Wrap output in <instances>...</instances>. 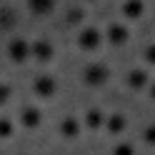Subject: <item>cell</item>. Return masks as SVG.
Returning a JSON list of instances; mask_svg holds the SVG:
<instances>
[{"label":"cell","instance_id":"obj_12","mask_svg":"<svg viewBox=\"0 0 155 155\" xmlns=\"http://www.w3.org/2000/svg\"><path fill=\"white\" fill-rule=\"evenodd\" d=\"M18 25V13L10 5H0V33H10Z\"/></svg>","mask_w":155,"mask_h":155},{"label":"cell","instance_id":"obj_8","mask_svg":"<svg viewBox=\"0 0 155 155\" xmlns=\"http://www.w3.org/2000/svg\"><path fill=\"white\" fill-rule=\"evenodd\" d=\"M58 135L63 140H80L83 135V125H80V118L78 115H63L60 123H58Z\"/></svg>","mask_w":155,"mask_h":155},{"label":"cell","instance_id":"obj_1","mask_svg":"<svg viewBox=\"0 0 155 155\" xmlns=\"http://www.w3.org/2000/svg\"><path fill=\"white\" fill-rule=\"evenodd\" d=\"M110 78H113V70H110V65L103 63V60H90V63H85L83 70H80V80H83L85 88H90V90L105 88V85L110 83Z\"/></svg>","mask_w":155,"mask_h":155},{"label":"cell","instance_id":"obj_18","mask_svg":"<svg viewBox=\"0 0 155 155\" xmlns=\"http://www.w3.org/2000/svg\"><path fill=\"white\" fill-rule=\"evenodd\" d=\"M85 3H95V0H85Z\"/></svg>","mask_w":155,"mask_h":155},{"label":"cell","instance_id":"obj_13","mask_svg":"<svg viewBox=\"0 0 155 155\" xmlns=\"http://www.w3.org/2000/svg\"><path fill=\"white\" fill-rule=\"evenodd\" d=\"M65 23L70 25V28H80L85 23V10L80 5H73V8H68L65 10Z\"/></svg>","mask_w":155,"mask_h":155},{"label":"cell","instance_id":"obj_14","mask_svg":"<svg viewBox=\"0 0 155 155\" xmlns=\"http://www.w3.org/2000/svg\"><path fill=\"white\" fill-rule=\"evenodd\" d=\"M15 130H18V125L10 115H0V140H10Z\"/></svg>","mask_w":155,"mask_h":155},{"label":"cell","instance_id":"obj_9","mask_svg":"<svg viewBox=\"0 0 155 155\" xmlns=\"http://www.w3.org/2000/svg\"><path fill=\"white\" fill-rule=\"evenodd\" d=\"M150 83V70L148 68H130L125 73V88L133 90V93H145Z\"/></svg>","mask_w":155,"mask_h":155},{"label":"cell","instance_id":"obj_16","mask_svg":"<svg viewBox=\"0 0 155 155\" xmlns=\"http://www.w3.org/2000/svg\"><path fill=\"white\" fill-rule=\"evenodd\" d=\"M143 60L148 63L150 68H155V43H148V45H145V50H143Z\"/></svg>","mask_w":155,"mask_h":155},{"label":"cell","instance_id":"obj_10","mask_svg":"<svg viewBox=\"0 0 155 155\" xmlns=\"http://www.w3.org/2000/svg\"><path fill=\"white\" fill-rule=\"evenodd\" d=\"M25 8H28V13L35 15V18H48V15L55 13L58 0H25Z\"/></svg>","mask_w":155,"mask_h":155},{"label":"cell","instance_id":"obj_11","mask_svg":"<svg viewBox=\"0 0 155 155\" xmlns=\"http://www.w3.org/2000/svg\"><path fill=\"white\" fill-rule=\"evenodd\" d=\"M120 15L125 20H140L145 15V0H123Z\"/></svg>","mask_w":155,"mask_h":155},{"label":"cell","instance_id":"obj_2","mask_svg":"<svg viewBox=\"0 0 155 155\" xmlns=\"http://www.w3.org/2000/svg\"><path fill=\"white\" fill-rule=\"evenodd\" d=\"M103 43H105V38H103V30L98 25H80L78 28L75 45L80 53H100Z\"/></svg>","mask_w":155,"mask_h":155},{"label":"cell","instance_id":"obj_3","mask_svg":"<svg viewBox=\"0 0 155 155\" xmlns=\"http://www.w3.org/2000/svg\"><path fill=\"white\" fill-rule=\"evenodd\" d=\"M30 90L38 100H53L58 90H60V83H58V78L53 73H38L30 83Z\"/></svg>","mask_w":155,"mask_h":155},{"label":"cell","instance_id":"obj_6","mask_svg":"<svg viewBox=\"0 0 155 155\" xmlns=\"http://www.w3.org/2000/svg\"><path fill=\"white\" fill-rule=\"evenodd\" d=\"M30 58L35 63L40 65H48L55 60V45L53 40H48V38H35V40H30Z\"/></svg>","mask_w":155,"mask_h":155},{"label":"cell","instance_id":"obj_17","mask_svg":"<svg viewBox=\"0 0 155 155\" xmlns=\"http://www.w3.org/2000/svg\"><path fill=\"white\" fill-rule=\"evenodd\" d=\"M20 155H33V153H20Z\"/></svg>","mask_w":155,"mask_h":155},{"label":"cell","instance_id":"obj_4","mask_svg":"<svg viewBox=\"0 0 155 155\" xmlns=\"http://www.w3.org/2000/svg\"><path fill=\"white\" fill-rule=\"evenodd\" d=\"M18 125H20L23 130L28 133H35V130H40L43 128V123H45V113L40 105H23L20 110H18Z\"/></svg>","mask_w":155,"mask_h":155},{"label":"cell","instance_id":"obj_7","mask_svg":"<svg viewBox=\"0 0 155 155\" xmlns=\"http://www.w3.org/2000/svg\"><path fill=\"white\" fill-rule=\"evenodd\" d=\"M103 38H105V43L113 45V48H125L130 43V28L125 23H110L103 30Z\"/></svg>","mask_w":155,"mask_h":155},{"label":"cell","instance_id":"obj_15","mask_svg":"<svg viewBox=\"0 0 155 155\" xmlns=\"http://www.w3.org/2000/svg\"><path fill=\"white\" fill-rule=\"evenodd\" d=\"M10 100H13V88L8 83H0V108L10 105Z\"/></svg>","mask_w":155,"mask_h":155},{"label":"cell","instance_id":"obj_5","mask_svg":"<svg viewBox=\"0 0 155 155\" xmlns=\"http://www.w3.org/2000/svg\"><path fill=\"white\" fill-rule=\"evenodd\" d=\"M5 55L8 60L15 63V65H25L30 60V40L25 35H13L5 45Z\"/></svg>","mask_w":155,"mask_h":155}]
</instances>
